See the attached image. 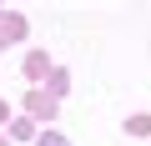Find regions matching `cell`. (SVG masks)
<instances>
[{
  "label": "cell",
  "instance_id": "4",
  "mask_svg": "<svg viewBox=\"0 0 151 146\" xmlns=\"http://www.w3.org/2000/svg\"><path fill=\"white\" fill-rule=\"evenodd\" d=\"M126 131H131V136H151V116H131Z\"/></svg>",
  "mask_w": 151,
  "mask_h": 146
},
{
  "label": "cell",
  "instance_id": "2",
  "mask_svg": "<svg viewBox=\"0 0 151 146\" xmlns=\"http://www.w3.org/2000/svg\"><path fill=\"white\" fill-rule=\"evenodd\" d=\"M25 111H30L35 121H45V116H55V101H50L45 91H30V96H25Z\"/></svg>",
  "mask_w": 151,
  "mask_h": 146
},
{
  "label": "cell",
  "instance_id": "7",
  "mask_svg": "<svg viewBox=\"0 0 151 146\" xmlns=\"http://www.w3.org/2000/svg\"><path fill=\"white\" fill-rule=\"evenodd\" d=\"M0 121H10V101H0Z\"/></svg>",
  "mask_w": 151,
  "mask_h": 146
},
{
  "label": "cell",
  "instance_id": "5",
  "mask_svg": "<svg viewBox=\"0 0 151 146\" xmlns=\"http://www.w3.org/2000/svg\"><path fill=\"white\" fill-rule=\"evenodd\" d=\"M10 136H20V141H25V136H35V126H30V121H10Z\"/></svg>",
  "mask_w": 151,
  "mask_h": 146
},
{
  "label": "cell",
  "instance_id": "1",
  "mask_svg": "<svg viewBox=\"0 0 151 146\" xmlns=\"http://www.w3.org/2000/svg\"><path fill=\"white\" fill-rule=\"evenodd\" d=\"M15 40H25V15L0 10V45H15Z\"/></svg>",
  "mask_w": 151,
  "mask_h": 146
},
{
  "label": "cell",
  "instance_id": "3",
  "mask_svg": "<svg viewBox=\"0 0 151 146\" xmlns=\"http://www.w3.org/2000/svg\"><path fill=\"white\" fill-rule=\"evenodd\" d=\"M25 76H30V81H45V76H50V55H45V50H30V55H25Z\"/></svg>",
  "mask_w": 151,
  "mask_h": 146
},
{
  "label": "cell",
  "instance_id": "8",
  "mask_svg": "<svg viewBox=\"0 0 151 146\" xmlns=\"http://www.w3.org/2000/svg\"><path fill=\"white\" fill-rule=\"evenodd\" d=\"M0 146H5V136H0Z\"/></svg>",
  "mask_w": 151,
  "mask_h": 146
},
{
  "label": "cell",
  "instance_id": "6",
  "mask_svg": "<svg viewBox=\"0 0 151 146\" xmlns=\"http://www.w3.org/2000/svg\"><path fill=\"white\" fill-rule=\"evenodd\" d=\"M35 146H70V141H65V136H55V131H50V136H35Z\"/></svg>",
  "mask_w": 151,
  "mask_h": 146
}]
</instances>
